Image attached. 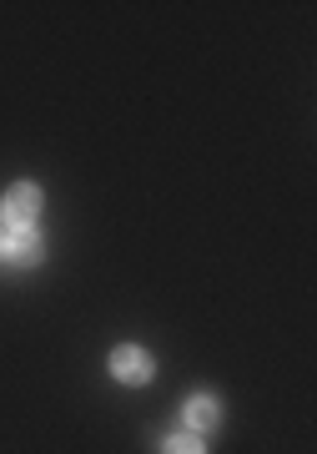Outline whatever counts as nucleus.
Returning <instances> with one entry per match:
<instances>
[{
  "label": "nucleus",
  "instance_id": "nucleus-1",
  "mask_svg": "<svg viewBox=\"0 0 317 454\" xmlns=\"http://www.w3.org/2000/svg\"><path fill=\"white\" fill-rule=\"evenodd\" d=\"M35 212H41V192H35L31 182H16V187L5 192V202H0V217H5V227H11V232L35 227Z\"/></svg>",
  "mask_w": 317,
  "mask_h": 454
},
{
  "label": "nucleus",
  "instance_id": "nucleus-2",
  "mask_svg": "<svg viewBox=\"0 0 317 454\" xmlns=\"http://www.w3.org/2000/svg\"><path fill=\"white\" fill-rule=\"evenodd\" d=\"M112 373L121 379V384H146V379H151V354L136 348V343H121V348L112 354Z\"/></svg>",
  "mask_w": 317,
  "mask_h": 454
},
{
  "label": "nucleus",
  "instance_id": "nucleus-3",
  "mask_svg": "<svg viewBox=\"0 0 317 454\" xmlns=\"http://www.w3.org/2000/svg\"><path fill=\"white\" fill-rule=\"evenodd\" d=\"M5 258L20 262V268H26V262H35V258H41V232H35V227L11 232V238H5Z\"/></svg>",
  "mask_w": 317,
  "mask_h": 454
},
{
  "label": "nucleus",
  "instance_id": "nucleus-4",
  "mask_svg": "<svg viewBox=\"0 0 317 454\" xmlns=\"http://www.w3.org/2000/svg\"><path fill=\"white\" fill-rule=\"evenodd\" d=\"M217 424V399H206V394H197L187 404V429L197 434V429H212Z\"/></svg>",
  "mask_w": 317,
  "mask_h": 454
},
{
  "label": "nucleus",
  "instance_id": "nucleus-5",
  "mask_svg": "<svg viewBox=\"0 0 317 454\" xmlns=\"http://www.w3.org/2000/svg\"><path fill=\"white\" fill-rule=\"evenodd\" d=\"M161 454H202V439L197 434H172L161 444Z\"/></svg>",
  "mask_w": 317,
  "mask_h": 454
}]
</instances>
